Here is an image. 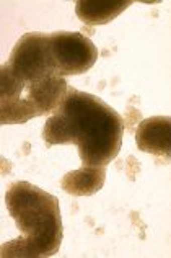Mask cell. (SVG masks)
Returning <instances> with one entry per match:
<instances>
[{
  "mask_svg": "<svg viewBox=\"0 0 171 258\" xmlns=\"http://www.w3.org/2000/svg\"><path fill=\"white\" fill-rule=\"evenodd\" d=\"M124 123L119 113L92 93L70 87L62 103L46 121L47 147L75 144L83 165L106 167L121 151Z\"/></svg>",
  "mask_w": 171,
  "mask_h": 258,
  "instance_id": "6da1fadb",
  "label": "cell"
},
{
  "mask_svg": "<svg viewBox=\"0 0 171 258\" xmlns=\"http://www.w3.org/2000/svg\"><path fill=\"white\" fill-rule=\"evenodd\" d=\"M5 206L22 235L2 245V256H52L62 242V217L59 200L30 181L12 183Z\"/></svg>",
  "mask_w": 171,
  "mask_h": 258,
  "instance_id": "7a4b0ae2",
  "label": "cell"
},
{
  "mask_svg": "<svg viewBox=\"0 0 171 258\" xmlns=\"http://www.w3.org/2000/svg\"><path fill=\"white\" fill-rule=\"evenodd\" d=\"M0 72L17 79L22 84L60 77L51 52L49 33L33 31L23 35L13 46L10 57L2 66Z\"/></svg>",
  "mask_w": 171,
  "mask_h": 258,
  "instance_id": "3957f363",
  "label": "cell"
},
{
  "mask_svg": "<svg viewBox=\"0 0 171 258\" xmlns=\"http://www.w3.org/2000/svg\"><path fill=\"white\" fill-rule=\"evenodd\" d=\"M49 46L60 77L80 76L90 71L98 60V47L83 33H49Z\"/></svg>",
  "mask_w": 171,
  "mask_h": 258,
  "instance_id": "277c9868",
  "label": "cell"
},
{
  "mask_svg": "<svg viewBox=\"0 0 171 258\" xmlns=\"http://www.w3.org/2000/svg\"><path fill=\"white\" fill-rule=\"evenodd\" d=\"M137 149L155 157H171V119L152 116L142 119L135 129Z\"/></svg>",
  "mask_w": 171,
  "mask_h": 258,
  "instance_id": "5b68a950",
  "label": "cell"
},
{
  "mask_svg": "<svg viewBox=\"0 0 171 258\" xmlns=\"http://www.w3.org/2000/svg\"><path fill=\"white\" fill-rule=\"evenodd\" d=\"M106 181L105 167L83 165L78 170L68 172L60 180V188L67 195L73 196H90L98 193Z\"/></svg>",
  "mask_w": 171,
  "mask_h": 258,
  "instance_id": "8992f818",
  "label": "cell"
},
{
  "mask_svg": "<svg viewBox=\"0 0 171 258\" xmlns=\"http://www.w3.org/2000/svg\"><path fill=\"white\" fill-rule=\"evenodd\" d=\"M132 2H77L75 13L88 26H100L113 22Z\"/></svg>",
  "mask_w": 171,
  "mask_h": 258,
  "instance_id": "52a82bcc",
  "label": "cell"
}]
</instances>
